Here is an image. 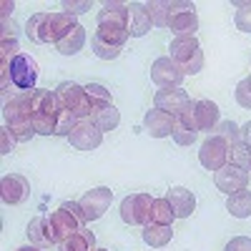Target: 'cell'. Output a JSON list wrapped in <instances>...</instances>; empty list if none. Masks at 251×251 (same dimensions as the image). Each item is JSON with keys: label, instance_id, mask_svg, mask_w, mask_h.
I'll return each instance as SVG.
<instances>
[{"label": "cell", "instance_id": "cell-1", "mask_svg": "<svg viewBox=\"0 0 251 251\" xmlns=\"http://www.w3.org/2000/svg\"><path fill=\"white\" fill-rule=\"evenodd\" d=\"M75 15L68 13H35L30 15L28 25H25V35L33 43H60L73 28H75Z\"/></svg>", "mask_w": 251, "mask_h": 251}, {"label": "cell", "instance_id": "cell-2", "mask_svg": "<svg viewBox=\"0 0 251 251\" xmlns=\"http://www.w3.org/2000/svg\"><path fill=\"white\" fill-rule=\"evenodd\" d=\"M3 121H5V128L15 136V141H20V143L30 141L35 136V126H33V91L13 96L3 106Z\"/></svg>", "mask_w": 251, "mask_h": 251}, {"label": "cell", "instance_id": "cell-3", "mask_svg": "<svg viewBox=\"0 0 251 251\" xmlns=\"http://www.w3.org/2000/svg\"><path fill=\"white\" fill-rule=\"evenodd\" d=\"M58 118H60V103L55 91H43L35 88L33 91V126L35 133L40 136H55L58 131Z\"/></svg>", "mask_w": 251, "mask_h": 251}, {"label": "cell", "instance_id": "cell-4", "mask_svg": "<svg viewBox=\"0 0 251 251\" xmlns=\"http://www.w3.org/2000/svg\"><path fill=\"white\" fill-rule=\"evenodd\" d=\"M169 50V58L176 63L183 75H196L203 68V50L196 38H174Z\"/></svg>", "mask_w": 251, "mask_h": 251}, {"label": "cell", "instance_id": "cell-5", "mask_svg": "<svg viewBox=\"0 0 251 251\" xmlns=\"http://www.w3.org/2000/svg\"><path fill=\"white\" fill-rule=\"evenodd\" d=\"M55 96H58V103L63 111H68L71 116H75L78 121L80 118H91V111H93V103L86 93V86H78L73 80H66L55 88Z\"/></svg>", "mask_w": 251, "mask_h": 251}, {"label": "cell", "instance_id": "cell-6", "mask_svg": "<svg viewBox=\"0 0 251 251\" xmlns=\"http://www.w3.org/2000/svg\"><path fill=\"white\" fill-rule=\"evenodd\" d=\"M50 221H53V228L58 234V244L66 241L68 236H73L75 231H80L83 224H86V214H83L80 203H73V201H66L58 206V211L50 214Z\"/></svg>", "mask_w": 251, "mask_h": 251}, {"label": "cell", "instance_id": "cell-7", "mask_svg": "<svg viewBox=\"0 0 251 251\" xmlns=\"http://www.w3.org/2000/svg\"><path fill=\"white\" fill-rule=\"evenodd\" d=\"M171 3V0H169ZM169 30L176 38H194L199 30V15L194 3H171V13H169Z\"/></svg>", "mask_w": 251, "mask_h": 251}, {"label": "cell", "instance_id": "cell-8", "mask_svg": "<svg viewBox=\"0 0 251 251\" xmlns=\"http://www.w3.org/2000/svg\"><path fill=\"white\" fill-rule=\"evenodd\" d=\"M153 199L149 194H131L121 201V219L131 226H146L151 221Z\"/></svg>", "mask_w": 251, "mask_h": 251}, {"label": "cell", "instance_id": "cell-9", "mask_svg": "<svg viewBox=\"0 0 251 251\" xmlns=\"http://www.w3.org/2000/svg\"><path fill=\"white\" fill-rule=\"evenodd\" d=\"M199 161L206 171H221L224 166L228 163V143L221 141L219 136H208L203 143H201V151H199Z\"/></svg>", "mask_w": 251, "mask_h": 251}, {"label": "cell", "instance_id": "cell-10", "mask_svg": "<svg viewBox=\"0 0 251 251\" xmlns=\"http://www.w3.org/2000/svg\"><path fill=\"white\" fill-rule=\"evenodd\" d=\"M10 83L20 91H35V80H38V63L28 55V53H20L13 63H10Z\"/></svg>", "mask_w": 251, "mask_h": 251}, {"label": "cell", "instance_id": "cell-11", "mask_svg": "<svg viewBox=\"0 0 251 251\" xmlns=\"http://www.w3.org/2000/svg\"><path fill=\"white\" fill-rule=\"evenodd\" d=\"M153 106L163 113H169L171 118H176V116H181L191 108L194 100L188 98V93L183 88H161L153 96Z\"/></svg>", "mask_w": 251, "mask_h": 251}, {"label": "cell", "instance_id": "cell-12", "mask_svg": "<svg viewBox=\"0 0 251 251\" xmlns=\"http://www.w3.org/2000/svg\"><path fill=\"white\" fill-rule=\"evenodd\" d=\"M68 141H71L73 149H78V151H93V149H98L100 141H103V131L91 118H80L75 123V128L68 133Z\"/></svg>", "mask_w": 251, "mask_h": 251}, {"label": "cell", "instance_id": "cell-13", "mask_svg": "<svg viewBox=\"0 0 251 251\" xmlns=\"http://www.w3.org/2000/svg\"><path fill=\"white\" fill-rule=\"evenodd\" d=\"M113 201V191L108 186H98V188H91V191L83 196L78 203L83 208V214H86L88 221H98L103 214L108 211V206Z\"/></svg>", "mask_w": 251, "mask_h": 251}, {"label": "cell", "instance_id": "cell-14", "mask_svg": "<svg viewBox=\"0 0 251 251\" xmlns=\"http://www.w3.org/2000/svg\"><path fill=\"white\" fill-rule=\"evenodd\" d=\"M186 75L178 71V66L169 55L153 60V66H151V80L156 83L158 88H181V80Z\"/></svg>", "mask_w": 251, "mask_h": 251}, {"label": "cell", "instance_id": "cell-15", "mask_svg": "<svg viewBox=\"0 0 251 251\" xmlns=\"http://www.w3.org/2000/svg\"><path fill=\"white\" fill-rule=\"evenodd\" d=\"M214 183L219 191H224L226 196H231L236 191H244L246 183H249V171L239 169V166H231V163H226L221 171L214 174Z\"/></svg>", "mask_w": 251, "mask_h": 251}, {"label": "cell", "instance_id": "cell-16", "mask_svg": "<svg viewBox=\"0 0 251 251\" xmlns=\"http://www.w3.org/2000/svg\"><path fill=\"white\" fill-rule=\"evenodd\" d=\"M28 196H30V183H28L25 176H18V174L3 176V181H0V199H3V203L18 206Z\"/></svg>", "mask_w": 251, "mask_h": 251}, {"label": "cell", "instance_id": "cell-17", "mask_svg": "<svg viewBox=\"0 0 251 251\" xmlns=\"http://www.w3.org/2000/svg\"><path fill=\"white\" fill-rule=\"evenodd\" d=\"M28 239L33 246L38 249H48V246H58V234H55V228H53V221L50 216H38L28 224Z\"/></svg>", "mask_w": 251, "mask_h": 251}, {"label": "cell", "instance_id": "cell-18", "mask_svg": "<svg viewBox=\"0 0 251 251\" xmlns=\"http://www.w3.org/2000/svg\"><path fill=\"white\" fill-rule=\"evenodd\" d=\"M128 23H131V10L123 3H106L98 10V25H111V28L128 30Z\"/></svg>", "mask_w": 251, "mask_h": 251}, {"label": "cell", "instance_id": "cell-19", "mask_svg": "<svg viewBox=\"0 0 251 251\" xmlns=\"http://www.w3.org/2000/svg\"><path fill=\"white\" fill-rule=\"evenodd\" d=\"M194 121H196V128L199 131H206L211 133L216 131V126L221 123L219 121V106L214 100H194Z\"/></svg>", "mask_w": 251, "mask_h": 251}, {"label": "cell", "instance_id": "cell-20", "mask_svg": "<svg viewBox=\"0 0 251 251\" xmlns=\"http://www.w3.org/2000/svg\"><path fill=\"white\" fill-rule=\"evenodd\" d=\"M171 136L178 146H191L199 138V128H196V121H194V106L186 113L174 118V133Z\"/></svg>", "mask_w": 251, "mask_h": 251}, {"label": "cell", "instance_id": "cell-21", "mask_svg": "<svg viewBox=\"0 0 251 251\" xmlns=\"http://www.w3.org/2000/svg\"><path fill=\"white\" fill-rule=\"evenodd\" d=\"M143 128L151 138H166V136L174 133V118L169 113L153 108V111H149L143 116Z\"/></svg>", "mask_w": 251, "mask_h": 251}, {"label": "cell", "instance_id": "cell-22", "mask_svg": "<svg viewBox=\"0 0 251 251\" xmlns=\"http://www.w3.org/2000/svg\"><path fill=\"white\" fill-rule=\"evenodd\" d=\"M166 199H169L171 208L176 211V219H188L194 214V208H196V196L188 191V188L183 186H174L169 194H166Z\"/></svg>", "mask_w": 251, "mask_h": 251}, {"label": "cell", "instance_id": "cell-23", "mask_svg": "<svg viewBox=\"0 0 251 251\" xmlns=\"http://www.w3.org/2000/svg\"><path fill=\"white\" fill-rule=\"evenodd\" d=\"M91 121L98 126L103 133H106V131L118 128V123H121V111L113 106V103H106V106H93Z\"/></svg>", "mask_w": 251, "mask_h": 251}, {"label": "cell", "instance_id": "cell-24", "mask_svg": "<svg viewBox=\"0 0 251 251\" xmlns=\"http://www.w3.org/2000/svg\"><path fill=\"white\" fill-rule=\"evenodd\" d=\"M128 10H131V23H128V33L133 35V38H143L146 33L151 30V15H149V10H146V5H141V3H133V5H128Z\"/></svg>", "mask_w": 251, "mask_h": 251}, {"label": "cell", "instance_id": "cell-25", "mask_svg": "<svg viewBox=\"0 0 251 251\" xmlns=\"http://www.w3.org/2000/svg\"><path fill=\"white\" fill-rule=\"evenodd\" d=\"M58 251H96V236L88 228H80L73 236L58 244Z\"/></svg>", "mask_w": 251, "mask_h": 251}, {"label": "cell", "instance_id": "cell-26", "mask_svg": "<svg viewBox=\"0 0 251 251\" xmlns=\"http://www.w3.org/2000/svg\"><path fill=\"white\" fill-rule=\"evenodd\" d=\"M171 236H174L171 226H161V224H146L143 226V241L153 249H163L171 241Z\"/></svg>", "mask_w": 251, "mask_h": 251}, {"label": "cell", "instance_id": "cell-27", "mask_svg": "<svg viewBox=\"0 0 251 251\" xmlns=\"http://www.w3.org/2000/svg\"><path fill=\"white\" fill-rule=\"evenodd\" d=\"M83 46H86V28H83V25H75L55 48H58L60 55H75L78 50H83Z\"/></svg>", "mask_w": 251, "mask_h": 251}, {"label": "cell", "instance_id": "cell-28", "mask_svg": "<svg viewBox=\"0 0 251 251\" xmlns=\"http://www.w3.org/2000/svg\"><path fill=\"white\" fill-rule=\"evenodd\" d=\"M226 208H228V214L236 216V219H249L251 216V191H236L228 196L226 201Z\"/></svg>", "mask_w": 251, "mask_h": 251}, {"label": "cell", "instance_id": "cell-29", "mask_svg": "<svg viewBox=\"0 0 251 251\" xmlns=\"http://www.w3.org/2000/svg\"><path fill=\"white\" fill-rule=\"evenodd\" d=\"M93 38L100 40V43H106V46H111V48H123V46H126V40L131 38V33H128V30H123V28L98 25V30H96Z\"/></svg>", "mask_w": 251, "mask_h": 251}, {"label": "cell", "instance_id": "cell-30", "mask_svg": "<svg viewBox=\"0 0 251 251\" xmlns=\"http://www.w3.org/2000/svg\"><path fill=\"white\" fill-rule=\"evenodd\" d=\"M176 219V211L171 208L169 199H153V206H151V221L149 224H161V226H171Z\"/></svg>", "mask_w": 251, "mask_h": 251}, {"label": "cell", "instance_id": "cell-31", "mask_svg": "<svg viewBox=\"0 0 251 251\" xmlns=\"http://www.w3.org/2000/svg\"><path fill=\"white\" fill-rule=\"evenodd\" d=\"M228 163L249 171L251 169V146L244 141H236L234 146H228Z\"/></svg>", "mask_w": 251, "mask_h": 251}, {"label": "cell", "instance_id": "cell-32", "mask_svg": "<svg viewBox=\"0 0 251 251\" xmlns=\"http://www.w3.org/2000/svg\"><path fill=\"white\" fill-rule=\"evenodd\" d=\"M146 10H149L153 25L169 28V13H171V3H169V0H151V3H146Z\"/></svg>", "mask_w": 251, "mask_h": 251}, {"label": "cell", "instance_id": "cell-33", "mask_svg": "<svg viewBox=\"0 0 251 251\" xmlns=\"http://www.w3.org/2000/svg\"><path fill=\"white\" fill-rule=\"evenodd\" d=\"M214 136H219L221 141H226L228 146H234L236 141H241V128L234 123V121H221L219 126H216V131H214Z\"/></svg>", "mask_w": 251, "mask_h": 251}, {"label": "cell", "instance_id": "cell-34", "mask_svg": "<svg viewBox=\"0 0 251 251\" xmlns=\"http://www.w3.org/2000/svg\"><path fill=\"white\" fill-rule=\"evenodd\" d=\"M86 93H88V98H91L93 106H106V103H113V100H111V91H108L106 86H100V83H88Z\"/></svg>", "mask_w": 251, "mask_h": 251}, {"label": "cell", "instance_id": "cell-35", "mask_svg": "<svg viewBox=\"0 0 251 251\" xmlns=\"http://www.w3.org/2000/svg\"><path fill=\"white\" fill-rule=\"evenodd\" d=\"M234 23L241 33H251V3H236Z\"/></svg>", "mask_w": 251, "mask_h": 251}, {"label": "cell", "instance_id": "cell-36", "mask_svg": "<svg viewBox=\"0 0 251 251\" xmlns=\"http://www.w3.org/2000/svg\"><path fill=\"white\" fill-rule=\"evenodd\" d=\"M91 48H93V53L100 58V60H113V58H118L121 55V48H111V46H106V43H100V40H91Z\"/></svg>", "mask_w": 251, "mask_h": 251}, {"label": "cell", "instance_id": "cell-37", "mask_svg": "<svg viewBox=\"0 0 251 251\" xmlns=\"http://www.w3.org/2000/svg\"><path fill=\"white\" fill-rule=\"evenodd\" d=\"M236 103L241 108H251V86H249V80H241L236 86Z\"/></svg>", "mask_w": 251, "mask_h": 251}, {"label": "cell", "instance_id": "cell-38", "mask_svg": "<svg viewBox=\"0 0 251 251\" xmlns=\"http://www.w3.org/2000/svg\"><path fill=\"white\" fill-rule=\"evenodd\" d=\"M224 251H251V239L249 236H234L226 244Z\"/></svg>", "mask_w": 251, "mask_h": 251}, {"label": "cell", "instance_id": "cell-39", "mask_svg": "<svg viewBox=\"0 0 251 251\" xmlns=\"http://www.w3.org/2000/svg\"><path fill=\"white\" fill-rule=\"evenodd\" d=\"M13 143H15V136L3 126V128H0V153H10L13 151Z\"/></svg>", "mask_w": 251, "mask_h": 251}, {"label": "cell", "instance_id": "cell-40", "mask_svg": "<svg viewBox=\"0 0 251 251\" xmlns=\"http://www.w3.org/2000/svg\"><path fill=\"white\" fill-rule=\"evenodd\" d=\"M86 10H91L88 0H83V3H71V0H66V3H63V13H68V15H78V13H86Z\"/></svg>", "mask_w": 251, "mask_h": 251}, {"label": "cell", "instance_id": "cell-41", "mask_svg": "<svg viewBox=\"0 0 251 251\" xmlns=\"http://www.w3.org/2000/svg\"><path fill=\"white\" fill-rule=\"evenodd\" d=\"M15 38V23L13 20H3V40Z\"/></svg>", "mask_w": 251, "mask_h": 251}, {"label": "cell", "instance_id": "cell-42", "mask_svg": "<svg viewBox=\"0 0 251 251\" xmlns=\"http://www.w3.org/2000/svg\"><path fill=\"white\" fill-rule=\"evenodd\" d=\"M241 141L251 146V121H249V123L244 126V128H241Z\"/></svg>", "mask_w": 251, "mask_h": 251}, {"label": "cell", "instance_id": "cell-43", "mask_svg": "<svg viewBox=\"0 0 251 251\" xmlns=\"http://www.w3.org/2000/svg\"><path fill=\"white\" fill-rule=\"evenodd\" d=\"M13 8H15V5H13V3H8V0H5V3H3V20H8V15L13 13Z\"/></svg>", "mask_w": 251, "mask_h": 251}, {"label": "cell", "instance_id": "cell-44", "mask_svg": "<svg viewBox=\"0 0 251 251\" xmlns=\"http://www.w3.org/2000/svg\"><path fill=\"white\" fill-rule=\"evenodd\" d=\"M15 251H43V249H38V246L30 244V246H20V249H15Z\"/></svg>", "mask_w": 251, "mask_h": 251}, {"label": "cell", "instance_id": "cell-45", "mask_svg": "<svg viewBox=\"0 0 251 251\" xmlns=\"http://www.w3.org/2000/svg\"><path fill=\"white\" fill-rule=\"evenodd\" d=\"M246 80H249V86H251V75H249V78H246Z\"/></svg>", "mask_w": 251, "mask_h": 251}, {"label": "cell", "instance_id": "cell-46", "mask_svg": "<svg viewBox=\"0 0 251 251\" xmlns=\"http://www.w3.org/2000/svg\"><path fill=\"white\" fill-rule=\"evenodd\" d=\"M96 251H106V249H96Z\"/></svg>", "mask_w": 251, "mask_h": 251}]
</instances>
